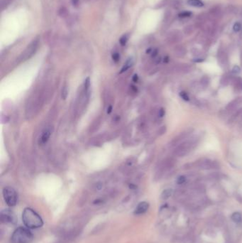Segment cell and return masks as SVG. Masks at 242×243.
Masks as SVG:
<instances>
[{"label":"cell","mask_w":242,"mask_h":243,"mask_svg":"<svg viewBox=\"0 0 242 243\" xmlns=\"http://www.w3.org/2000/svg\"><path fill=\"white\" fill-rule=\"evenodd\" d=\"M22 221L28 229H37L44 225L41 217L35 210L30 208H26L22 213Z\"/></svg>","instance_id":"obj_1"},{"label":"cell","mask_w":242,"mask_h":243,"mask_svg":"<svg viewBox=\"0 0 242 243\" xmlns=\"http://www.w3.org/2000/svg\"><path fill=\"white\" fill-rule=\"evenodd\" d=\"M34 235L28 228L19 227L14 230L11 237L12 243H31Z\"/></svg>","instance_id":"obj_2"},{"label":"cell","mask_w":242,"mask_h":243,"mask_svg":"<svg viewBox=\"0 0 242 243\" xmlns=\"http://www.w3.org/2000/svg\"><path fill=\"white\" fill-rule=\"evenodd\" d=\"M3 197L5 203L8 206L13 207L17 203V193L13 188L7 186L3 189Z\"/></svg>","instance_id":"obj_3"},{"label":"cell","mask_w":242,"mask_h":243,"mask_svg":"<svg viewBox=\"0 0 242 243\" xmlns=\"http://www.w3.org/2000/svg\"><path fill=\"white\" fill-rule=\"evenodd\" d=\"M193 145H194V142L192 140H187L186 142L181 143L177 146L176 150H175V154L178 156H186L192 148Z\"/></svg>","instance_id":"obj_4"},{"label":"cell","mask_w":242,"mask_h":243,"mask_svg":"<svg viewBox=\"0 0 242 243\" xmlns=\"http://www.w3.org/2000/svg\"><path fill=\"white\" fill-rule=\"evenodd\" d=\"M0 219L4 224L14 225L17 223V218L15 213L9 209H5L2 210L0 213Z\"/></svg>","instance_id":"obj_5"},{"label":"cell","mask_w":242,"mask_h":243,"mask_svg":"<svg viewBox=\"0 0 242 243\" xmlns=\"http://www.w3.org/2000/svg\"><path fill=\"white\" fill-rule=\"evenodd\" d=\"M38 46V40L36 39L34 40L31 44L27 47V48L25 50L22 55L21 56V58L22 60H26V59L29 58L31 56H33L34 53L36 52V49H37Z\"/></svg>","instance_id":"obj_6"},{"label":"cell","mask_w":242,"mask_h":243,"mask_svg":"<svg viewBox=\"0 0 242 243\" xmlns=\"http://www.w3.org/2000/svg\"><path fill=\"white\" fill-rule=\"evenodd\" d=\"M198 166L202 169H210L217 168L218 164L215 161H211L209 159H203V160L199 161Z\"/></svg>","instance_id":"obj_7"},{"label":"cell","mask_w":242,"mask_h":243,"mask_svg":"<svg viewBox=\"0 0 242 243\" xmlns=\"http://www.w3.org/2000/svg\"><path fill=\"white\" fill-rule=\"evenodd\" d=\"M52 134V131L50 127H47L46 128L44 131L42 132L41 134H40L39 140H38V142H39V144L40 145H44L46 144V143L48 142V141L49 140V139L50 137V135Z\"/></svg>","instance_id":"obj_8"},{"label":"cell","mask_w":242,"mask_h":243,"mask_svg":"<svg viewBox=\"0 0 242 243\" xmlns=\"http://www.w3.org/2000/svg\"><path fill=\"white\" fill-rule=\"evenodd\" d=\"M192 130H193L192 129H190H190H187L186 131L182 132V133H180L178 136H177L172 141V143H171L172 146H175V145L178 144V143H180L181 141L184 140L185 139L188 138V136L190 135L191 133H192Z\"/></svg>","instance_id":"obj_9"},{"label":"cell","mask_w":242,"mask_h":243,"mask_svg":"<svg viewBox=\"0 0 242 243\" xmlns=\"http://www.w3.org/2000/svg\"><path fill=\"white\" fill-rule=\"evenodd\" d=\"M148 208H149V204H148L147 202H141L138 204V205L136 208L135 210H134V214L135 215H142V214H144L147 211Z\"/></svg>","instance_id":"obj_10"},{"label":"cell","mask_w":242,"mask_h":243,"mask_svg":"<svg viewBox=\"0 0 242 243\" xmlns=\"http://www.w3.org/2000/svg\"><path fill=\"white\" fill-rule=\"evenodd\" d=\"M241 103H242V97H237V98H236L234 100L231 101V103H229L228 104V105L227 106V107H226V109L229 112L232 111V110H235L238 106L241 105Z\"/></svg>","instance_id":"obj_11"},{"label":"cell","mask_w":242,"mask_h":243,"mask_svg":"<svg viewBox=\"0 0 242 243\" xmlns=\"http://www.w3.org/2000/svg\"><path fill=\"white\" fill-rule=\"evenodd\" d=\"M188 4L195 7H202L204 6V4L201 0H188Z\"/></svg>","instance_id":"obj_12"},{"label":"cell","mask_w":242,"mask_h":243,"mask_svg":"<svg viewBox=\"0 0 242 243\" xmlns=\"http://www.w3.org/2000/svg\"><path fill=\"white\" fill-rule=\"evenodd\" d=\"M231 219L234 222H237V223H239L242 221V215L241 214L239 213V212H236V213H234L231 215Z\"/></svg>","instance_id":"obj_13"},{"label":"cell","mask_w":242,"mask_h":243,"mask_svg":"<svg viewBox=\"0 0 242 243\" xmlns=\"http://www.w3.org/2000/svg\"><path fill=\"white\" fill-rule=\"evenodd\" d=\"M132 65H133V60H132V58H129V60H127V62H126L124 66H123V68H121V71H120V73L125 72V71H127L129 68H131Z\"/></svg>","instance_id":"obj_14"},{"label":"cell","mask_w":242,"mask_h":243,"mask_svg":"<svg viewBox=\"0 0 242 243\" xmlns=\"http://www.w3.org/2000/svg\"><path fill=\"white\" fill-rule=\"evenodd\" d=\"M173 193L172 189H166L165 191H163V193H161V199L163 200L168 199V198H170L171 196Z\"/></svg>","instance_id":"obj_15"},{"label":"cell","mask_w":242,"mask_h":243,"mask_svg":"<svg viewBox=\"0 0 242 243\" xmlns=\"http://www.w3.org/2000/svg\"><path fill=\"white\" fill-rule=\"evenodd\" d=\"M84 87H85V93H87L89 90V87H90V80H89V77H87V78L85 80Z\"/></svg>","instance_id":"obj_16"},{"label":"cell","mask_w":242,"mask_h":243,"mask_svg":"<svg viewBox=\"0 0 242 243\" xmlns=\"http://www.w3.org/2000/svg\"><path fill=\"white\" fill-rule=\"evenodd\" d=\"M68 88H67V86H64L62 89V93H61L62 98L63 100H66L67 98V97H68Z\"/></svg>","instance_id":"obj_17"},{"label":"cell","mask_w":242,"mask_h":243,"mask_svg":"<svg viewBox=\"0 0 242 243\" xmlns=\"http://www.w3.org/2000/svg\"><path fill=\"white\" fill-rule=\"evenodd\" d=\"M209 78L207 76L202 77V79H201V84H202L203 87H207L209 85Z\"/></svg>","instance_id":"obj_18"},{"label":"cell","mask_w":242,"mask_h":243,"mask_svg":"<svg viewBox=\"0 0 242 243\" xmlns=\"http://www.w3.org/2000/svg\"><path fill=\"white\" fill-rule=\"evenodd\" d=\"M186 181V177L185 176H180L177 179V183L178 184H182Z\"/></svg>","instance_id":"obj_19"},{"label":"cell","mask_w":242,"mask_h":243,"mask_svg":"<svg viewBox=\"0 0 242 243\" xmlns=\"http://www.w3.org/2000/svg\"><path fill=\"white\" fill-rule=\"evenodd\" d=\"M180 97L184 100H186V101L190 100V97H189L188 95L186 93V92H181V93H180Z\"/></svg>","instance_id":"obj_20"},{"label":"cell","mask_w":242,"mask_h":243,"mask_svg":"<svg viewBox=\"0 0 242 243\" xmlns=\"http://www.w3.org/2000/svg\"><path fill=\"white\" fill-rule=\"evenodd\" d=\"M127 35H124L122 37L120 38L119 40V42L120 44H121V46H124V45L127 44Z\"/></svg>","instance_id":"obj_21"},{"label":"cell","mask_w":242,"mask_h":243,"mask_svg":"<svg viewBox=\"0 0 242 243\" xmlns=\"http://www.w3.org/2000/svg\"><path fill=\"white\" fill-rule=\"evenodd\" d=\"M229 82V77H227L225 75V76H223V77L222 78H221V84H223V85H227V84H228V83Z\"/></svg>","instance_id":"obj_22"},{"label":"cell","mask_w":242,"mask_h":243,"mask_svg":"<svg viewBox=\"0 0 242 243\" xmlns=\"http://www.w3.org/2000/svg\"><path fill=\"white\" fill-rule=\"evenodd\" d=\"M112 59H113V61H115V62H118V61H119V54H118V53H115V54H114L113 55H112Z\"/></svg>","instance_id":"obj_23"},{"label":"cell","mask_w":242,"mask_h":243,"mask_svg":"<svg viewBox=\"0 0 242 243\" xmlns=\"http://www.w3.org/2000/svg\"><path fill=\"white\" fill-rule=\"evenodd\" d=\"M240 71H241V69H240L239 67L235 66L232 69V73H234V74H237V73H240Z\"/></svg>","instance_id":"obj_24"},{"label":"cell","mask_w":242,"mask_h":243,"mask_svg":"<svg viewBox=\"0 0 242 243\" xmlns=\"http://www.w3.org/2000/svg\"><path fill=\"white\" fill-rule=\"evenodd\" d=\"M179 16L180 17H189L191 16V13H190V12H182Z\"/></svg>","instance_id":"obj_25"},{"label":"cell","mask_w":242,"mask_h":243,"mask_svg":"<svg viewBox=\"0 0 242 243\" xmlns=\"http://www.w3.org/2000/svg\"><path fill=\"white\" fill-rule=\"evenodd\" d=\"M240 29H241V25H240V24L239 23L235 24V25L234 26V30L235 31H239Z\"/></svg>","instance_id":"obj_26"},{"label":"cell","mask_w":242,"mask_h":243,"mask_svg":"<svg viewBox=\"0 0 242 243\" xmlns=\"http://www.w3.org/2000/svg\"><path fill=\"white\" fill-rule=\"evenodd\" d=\"M165 115V110L163 108H160L159 112H158V116L160 117H163Z\"/></svg>","instance_id":"obj_27"},{"label":"cell","mask_w":242,"mask_h":243,"mask_svg":"<svg viewBox=\"0 0 242 243\" xmlns=\"http://www.w3.org/2000/svg\"><path fill=\"white\" fill-rule=\"evenodd\" d=\"M132 80H133V82L134 83H137L138 80H139V76L137 74H135L132 77Z\"/></svg>","instance_id":"obj_28"},{"label":"cell","mask_w":242,"mask_h":243,"mask_svg":"<svg viewBox=\"0 0 242 243\" xmlns=\"http://www.w3.org/2000/svg\"><path fill=\"white\" fill-rule=\"evenodd\" d=\"M166 126H163V127L160 128V130L159 131V133H160V134H164L165 132H166Z\"/></svg>","instance_id":"obj_29"},{"label":"cell","mask_w":242,"mask_h":243,"mask_svg":"<svg viewBox=\"0 0 242 243\" xmlns=\"http://www.w3.org/2000/svg\"><path fill=\"white\" fill-rule=\"evenodd\" d=\"M111 111H112V106L109 105L108 108H107V114H110Z\"/></svg>","instance_id":"obj_30"},{"label":"cell","mask_w":242,"mask_h":243,"mask_svg":"<svg viewBox=\"0 0 242 243\" xmlns=\"http://www.w3.org/2000/svg\"><path fill=\"white\" fill-rule=\"evenodd\" d=\"M168 57H166V58H165V59H164V62L165 63H168Z\"/></svg>","instance_id":"obj_31"},{"label":"cell","mask_w":242,"mask_h":243,"mask_svg":"<svg viewBox=\"0 0 242 243\" xmlns=\"http://www.w3.org/2000/svg\"></svg>","instance_id":"obj_32"}]
</instances>
